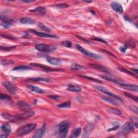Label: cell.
<instances>
[{"label": "cell", "mask_w": 138, "mask_h": 138, "mask_svg": "<svg viewBox=\"0 0 138 138\" xmlns=\"http://www.w3.org/2000/svg\"><path fill=\"white\" fill-rule=\"evenodd\" d=\"M119 84L120 86L124 89L127 90L131 91H134L135 92H138V86L137 85L124 84V83H119Z\"/></svg>", "instance_id": "ba28073f"}, {"label": "cell", "mask_w": 138, "mask_h": 138, "mask_svg": "<svg viewBox=\"0 0 138 138\" xmlns=\"http://www.w3.org/2000/svg\"><path fill=\"white\" fill-rule=\"evenodd\" d=\"M37 126L36 124H29L21 127L17 131V135L18 136H22L28 133L31 132L32 131L36 128Z\"/></svg>", "instance_id": "6da1fadb"}, {"label": "cell", "mask_w": 138, "mask_h": 138, "mask_svg": "<svg viewBox=\"0 0 138 138\" xmlns=\"http://www.w3.org/2000/svg\"><path fill=\"white\" fill-rule=\"evenodd\" d=\"M46 131V125L45 124H44L37 131L36 133L34 134V135L32 138H41L42 137Z\"/></svg>", "instance_id": "4fadbf2b"}, {"label": "cell", "mask_w": 138, "mask_h": 138, "mask_svg": "<svg viewBox=\"0 0 138 138\" xmlns=\"http://www.w3.org/2000/svg\"><path fill=\"white\" fill-rule=\"evenodd\" d=\"M77 48V49L81 53L85 55H86L87 56H89L90 57H91V58H96V59H101L102 58V56H100V55H98V54H93L92 52H90L88 50H86L85 49H84V48L82 47V46H80V45L77 44L76 45Z\"/></svg>", "instance_id": "8992f818"}, {"label": "cell", "mask_w": 138, "mask_h": 138, "mask_svg": "<svg viewBox=\"0 0 138 138\" xmlns=\"http://www.w3.org/2000/svg\"><path fill=\"white\" fill-rule=\"evenodd\" d=\"M102 99L103 100H104V101L108 102V103H110L111 104H112L113 105H118L117 102H116L114 99H112V98L107 97H102Z\"/></svg>", "instance_id": "d4e9b609"}, {"label": "cell", "mask_w": 138, "mask_h": 138, "mask_svg": "<svg viewBox=\"0 0 138 138\" xmlns=\"http://www.w3.org/2000/svg\"><path fill=\"white\" fill-rule=\"evenodd\" d=\"M3 86L10 93L14 95L16 93V87L12 83L10 82H4L2 83Z\"/></svg>", "instance_id": "52a82bcc"}, {"label": "cell", "mask_w": 138, "mask_h": 138, "mask_svg": "<svg viewBox=\"0 0 138 138\" xmlns=\"http://www.w3.org/2000/svg\"><path fill=\"white\" fill-rule=\"evenodd\" d=\"M35 48L39 51L49 52L54 51L57 49V47L54 46L48 45L44 44H38L35 46Z\"/></svg>", "instance_id": "5b68a950"}, {"label": "cell", "mask_w": 138, "mask_h": 138, "mask_svg": "<svg viewBox=\"0 0 138 138\" xmlns=\"http://www.w3.org/2000/svg\"><path fill=\"white\" fill-rule=\"evenodd\" d=\"M13 24V21L12 19H8V20H6L5 21H3L1 23V25L2 26V27L4 28H6V29H8V28H10L12 26V25Z\"/></svg>", "instance_id": "603a6c76"}, {"label": "cell", "mask_w": 138, "mask_h": 138, "mask_svg": "<svg viewBox=\"0 0 138 138\" xmlns=\"http://www.w3.org/2000/svg\"><path fill=\"white\" fill-rule=\"evenodd\" d=\"M93 87H95V89L98 90H99V91L102 92L104 93L105 94H106V95H107L109 96H110V97L114 98V99L118 100L120 102H121L122 103H124V101L122 100L121 98H120L119 97H118V96L115 95V94H114L113 93L109 91V90H108L106 88H105V87H104L103 86H100V85H94Z\"/></svg>", "instance_id": "277c9868"}, {"label": "cell", "mask_w": 138, "mask_h": 138, "mask_svg": "<svg viewBox=\"0 0 138 138\" xmlns=\"http://www.w3.org/2000/svg\"><path fill=\"white\" fill-rule=\"evenodd\" d=\"M0 99L2 100H10L11 98L8 95L1 93L0 96Z\"/></svg>", "instance_id": "e575fe53"}, {"label": "cell", "mask_w": 138, "mask_h": 138, "mask_svg": "<svg viewBox=\"0 0 138 138\" xmlns=\"http://www.w3.org/2000/svg\"><path fill=\"white\" fill-rule=\"evenodd\" d=\"M15 47H16V46H15V47H4V48L1 47V49L4 50H9L10 49H13V48H14Z\"/></svg>", "instance_id": "f6af8a7d"}, {"label": "cell", "mask_w": 138, "mask_h": 138, "mask_svg": "<svg viewBox=\"0 0 138 138\" xmlns=\"http://www.w3.org/2000/svg\"><path fill=\"white\" fill-rule=\"evenodd\" d=\"M30 80L33 81V82H50L51 79L48 78H43V77H38L32 78Z\"/></svg>", "instance_id": "cb8c5ba5"}, {"label": "cell", "mask_w": 138, "mask_h": 138, "mask_svg": "<svg viewBox=\"0 0 138 138\" xmlns=\"http://www.w3.org/2000/svg\"><path fill=\"white\" fill-rule=\"evenodd\" d=\"M119 127V126L118 125V126H115L114 127L112 128H109L108 129V131H115L116 130H117V129Z\"/></svg>", "instance_id": "bcb514c9"}, {"label": "cell", "mask_w": 138, "mask_h": 138, "mask_svg": "<svg viewBox=\"0 0 138 138\" xmlns=\"http://www.w3.org/2000/svg\"><path fill=\"white\" fill-rule=\"evenodd\" d=\"M93 40H95V41H97L98 42H102V43H104L105 44H107V42L106 41H105V40H104L102 38H98V37H93L92 38Z\"/></svg>", "instance_id": "f35d334b"}, {"label": "cell", "mask_w": 138, "mask_h": 138, "mask_svg": "<svg viewBox=\"0 0 138 138\" xmlns=\"http://www.w3.org/2000/svg\"><path fill=\"white\" fill-rule=\"evenodd\" d=\"M28 88L29 89L30 91L32 92H35L38 93H44L45 91L44 90L42 89L39 87H37L36 86H34V85H28Z\"/></svg>", "instance_id": "d6986e66"}, {"label": "cell", "mask_w": 138, "mask_h": 138, "mask_svg": "<svg viewBox=\"0 0 138 138\" xmlns=\"http://www.w3.org/2000/svg\"><path fill=\"white\" fill-rule=\"evenodd\" d=\"M80 77H83L87 79L93 81V82H98V83H102V82L101 80H100L99 79H95L93 77H88V76H80Z\"/></svg>", "instance_id": "d6a6232c"}, {"label": "cell", "mask_w": 138, "mask_h": 138, "mask_svg": "<svg viewBox=\"0 0 138 138\" xmlns=\"http://www.w3.org/2000/svg\"><path fill=\"white\" fill-rule=\"evenodd\" d=\"M32 66L34 67H40V68L43 69V70L47 72L49 71H62V70L60 69H52L49 66H45L44 65L41 64H37V63H32V64H30Z\"/></svg>", "instance_id": "30bf717a"}, {"label": "cell", "mask_w": 138, "mask_h": 138, "mask_svg": "<svg viewBox=\"0 0 138 138\" xmlns=\"http://www.w3.org/2000/svg\"><path fill=\"white\" fill-rule=\"evenodd\" d=\"M14 63V61L10 60H1V64L2 65H11Z\"/></svg>", "instance_id": "836d02e7"}, {"label": "cell", "mask_w": 138, "mask_h": 138, "mask_svg": "<svg viewBox=\"0 0 138 138\" xmlns=\"http://www.w3.org/2000/svg\"><path fill=\"white\" fill-rule=\"evenodd\" d=\"M29 69H30V68L28 66H25V65H19V66L15 67L13 69V70H14V71H20V70H26Z\"/></svg>", "instance_id": "f546056e"}, {"label": "cell", "mask_w": 138, "mask_h": 138, "mask_svg": "<svg viewBox=\"0 0 138 138\" xmlns=\"http://www.w3.org/2000/svg\"><path fill=\"white\" fill-rule=\"evenodd\" d=\"M17 105L19 108L23 112H28L31 111V107L27 102L24 101H19L17 102Z\"/></svg>", "instance_id": "8fae6325"}, {"label": "cell", "mask_w": 138, "mask_h": 138, "mask_svg": "<svg viewBox=\"0 0 138 138\" xmlns=\"http://www.w3.org/2000/svg\"><path fill=\"white\" fill-rule=\"evenodd\" d=\"M2 116L5 119L8 120H9V121H15V120L20 119H19V118L18 117V115H12L10 114L3 113L2 114Z\"/></svg>", "instance_id": "2e32d148"}, {"label": "cell", "mask_w": 138, "mask_h": 138, "mask_svg": "<svg viewBox=\"0 0 138 138\" xmlns=\"http://www.w3.org/2000/svg\"><path fill=\"white\" fill-rule=\"evenodd\" d=\"M85 2H86V3H91L92 1H84Z\"/></svg>", "instance_id": "f907efd6"}, {"label": "cell", "mask_w": 138, "mask_h": 138, "mask_svg": "<svg viewBox=\"0 0 138 138\" xmlns=\"http://www.w3.org/2000/svg\"><path fill=\"white\" fill-rule=\"evenodd\" d=\"M30 12L34 13H36L37 14L42 15H45L46 12H47L45 9L43 7H42V6H39V7H37L32 10H30Z\"/></svg>", "instance_id": "ac0fdd59"}, {"label": "cell", "mask_w": 138, "mask_h": 138, "mask_svg": "<svg viewBox=\"0 0 138 138\" xmlns=\"http://www.w3.org/2000/svg\"><path fill=\"white\" fill-rule=\"evenodd\" d=\"M100 77L106 80L110 81V82L115 83H118V84H119V82H118V80L117 79H115V78H114L113 77H111L107 76L106 75H102V76H100Z\"/></svg>", "instance_id": "4316f807"}, {"label": "cell", "mask_w": 138, "mask_h": 138, "mask_svg": "<svg viewBox=\"0 0 138 138\" xmlns=\"http://www.w3.org/2000/svg\"><path fill=\"white\" fill-rule=\"evenodd\" d=\"M67 90L71 92H80L82 91V89L80 87L73 85H69L67 86Z\"/></svg>", "instance_id": "44dd1931"}, {"label": "cell", "mask_w": 138, "mask_h": 138, "mask_svg": "<svg viewBox=\"0 0 138 138\" xmlns=\"http://www.w3.org/2000/svg\"><path fill=\"white\" fill-rule=\"evenodd\" d=\"M70 106H71V102H63V103L57 105V107L59 108H69Z\"/></svg>", "instance_id": "1f68e13d"}, {"label": "cell", "mask_w": 138, "mask_h": 138, "mask_svg": "<svg viewBox=\"0 0 138 138\" xmlns=\"http://www.w3.org/2000/svg\"><path fill=\"white\" fill-rule=\"evenodd\" d=\"M134 126L131 122H127L122 126L119 132V134L120 135H126L129 133L134 132Z\"/></svg>", "instance_id": "3957f363"}, {"label": "cell", "mask_w": 138, "mask_h": 138, "mask_svg": "<svg viewBox=\"0 0 138 138\" xmlns=\"http://www.w3.org/2000/svg\"><path fill=\"white\" fill-rule=\"evenodd\" d=\"M108 111L113 114H114L115 115H121L122 114V113L121 111L118 109L117 108H110L108 109Z\"/></svg>", "instance_id": "f1b7e54d"}, {"label": "cell", "mask_w": 138, "mask_h": 138, "mask_svg": "<svg viewBox=\"0 0 138 138\" xmlns=\"http://www.w3.org/2000/svg\"><path fill=\"white\" fill-rule=\"evenodd\" d=\"M7 137H8V135L5 134V133H4V134H3L1 135V136H0V137L2 138H6Z\"/></svg>", "instance_id": "c3c4849f"}, {"label": "cell", "mask_w": 138, "mask_h": 138, "mask_svg": "<svg viewBox=\"0 0 138 138\" xmlns=\"http://www.w3.org/2000/svg\"><path fill=\"white\" fill-rule=\"evenodd\" d=\"M130 108L131 109H132L133 111H134V112H135V113L138 114V107L135 106H131L130 107Z\"/></svg>", "instance_id": "7bdbcfd3"}, {"label": "cell", "mask_w": 138, "mask_h": 138, "mask_svg": "<svg viewBox=\"0 0 138 138\" xmlns=\"http://www.w3.org/2000/svg\"><path fill=\"white\" fill-rule=\"evenodd\" d=\"M1 130L5 133V134L8 135L9 133L11 132V127L9 124L6 123L1 126Z\"/></svg>", "instance_id": "7402d4cb"}, {"label": "cell", "mask_w": 138, "mask_h": 138, "mask_svg": "<svg viewBox=\"0 0 138 138\" xmlns=\"http://www.w3.org/2000/svg\"><path fill=\"white\" fill-rule=\"evenodd\" d=\"M89 66L92 67V68L97 69L98 70H99L100 71L105 72V73H109L108 70L107 69L106 67L102 66V65L97 64H89Z\"/></svg>", "instance_id": "5bb4252c"}, {"label": "cell", "mask_w": 138, "mask_h": 138, "mask_svg": "<svg viewBox=\"0 0 138 138\" xmlns=\"http://www.w3.org/2000/svg\"><path fill=\"white\" fill-rule=\"evenodd\" d=\"M119 70H120V71H122V72H125V73H128V74H131V75H132V76H136L135 74L133 73V72L129 71H128L127 70H126V69H124V68H123V67H119Z\"/></svg>", "instance_id": "74e56055"}, {"label": "cell", "mask_w": 138, "mask_h": 138, "mask_svg": "<svg viewBox=\"0 0 138 138\" xmlns=\"http://www.w3.org/2000/svg\"><path fill=\"white\" fill-rule=\"evenodd\" d=\"M21 23L23 24H34L35 23V21L33 19L28 17H25L23 18H22L20 19Z\"/></svg>", "instance_id": "e0dca14e"}, {"label": "cell", "mask_w": 138, "mask_h": 138, "mask_svg": "<svg viewBox=\"0 0 138 138\" xmlns=\"http://www.w3.org/2000/svg\"><path fill=\"white\" fill-rule=\"evenodd\" d=\"M124 94H125V95L126 96H127V97L130 98H131V99H132L133 100H134L135 101H136L137 102H138V98L137 97H135V96H134L132 95H131V94H130V93H127V92H125Z\"/></svg>", "instance_id": "d590c367"}, {"label": "cell", "mask_w": 138, "mask_h": 138, "mask_svg": "<svg viewBox=\"0 0 138 138\" xmlns=\"http://www.w3.org/2000/svg\"><path fill=\"white\" fill-rule=\"evenodd\" d=\"M32 32L35 34L37 36L41 37H44V38H58V37L55 35H50L47 33H43V32H41L37 31L34 30H30Z\"/></svg>", "instance_id": "7c38bea8"}, {"label": "cell", "mask_w": 138, "mask_h": 138, "mask_svg": "<svg viewBox=\"0 0 138 138\" xmlns=\"http://www.w3.org/2000/svg\"><path fill=\"white\" fill-rule=\"evenodd\" d=\"M38 27L41 29L42 30H44L46 32H50L51 31V29H50L49 27H48L47 26H46L45 24L42 23H39L38 24Z\"/></svg>", "instance_id": "4dcf8cb0"}, {"label": "cell", "mask_w": 138, "mask_h": 138, "mask_svg": "<svg viewBox=\"0 0 138 138\" xmlns=\"http://www.w3.org/2000/svg\"><path fill=\"white\" fill-rule=\"evenodd\" d=\"M46 59H47V62L51 65H58L59 64H61V62H62V61H61L60 59L57 58L52 57L48 56L47 58H46Z\"/></svg>", "instance_id": "9a60e30c"}, {"label": "cell", "mask_w": 138, "mask_h": 138, "mask_svg": "<svg viewBox=\"0 0 138 138\" xmlns=\"http://www.w3.org/2000/svg\"><path fill=\"white\" fill-rule=\"evenodd\" d=\"M56 7L62 9V8H66L68 6V5H67L66 4H59L58 5L56 6Z\"/></svg>", "instance_id": "60d3db41"}, {"label": "cell", "mask_w": 138, "mask_h": 138, "mask_svg": "<svg viewBox=\"0 0 138 138\" xmlns=\"http://www.w3.org/2000/svg\"><path fill=\"white\" fill-rule=\"evenodd\" d=\"M70 125H71L70 122L67 120L63 121L60 124L58 125V131L60 137H66L67 132H68L69 128L70 127Z\"/></svg>", "instance_id": "7a4b0ae2"}, {"label": "cell", "mask_w": 138, "mask_h": 138, "mask_svg": "<svg viewBox=\"0 0 138 138\" xmlns=\"http://www.w3.org/2000/svg\"><path fill=\"white\" fill-rule=\"evenodd\" d=\"M127 49V47L126 45H125L124 46V47H122L120 48V50H121V51L122 52V53H125V52H126Z\"/></svg>", "instance_id": "ee69618b"}, {"label": "cell", "mask_w": 138, "mask_h": 138, "mask_svg": "<svg viewBox=\"0 0 138 138\" xmlns=\"http://www.w3.org/2000/svg\"><path fill=\"white\" fill-rule=\"evenodd\" d=\"M81 132H82V129H81V128L79 127V128H76V130L73 131V133L72 134L71 138H76L78 137L79 136V135L80 134Z\"/></svg>", "instance_id": "484cf974"}, {"label": "cell", "mask_w": 138, "mask_h": 138, "mask_svg": "<svg viewBox=\"0 0 138 138\" xmlns=\"http://www.w3.org/2000/svg\"><path fill=\"white\" fill-rule=\"evenodd\" d=\"M111 7L114 11H115L116 12L118 13V14H122L124 12L123 7L118 2L114 1L112 2L111 3Z\"/></svg>", "instance_id": "9c48e42d"}, {"label": "cell", "mask_w": 138, "mask_h": 138, "mask_svg": "<svg viewBox=\"0 0 138 138\" xmlns=\"http://www.w3.org/2000/svg\"><path fill=\"white\" fill-rule=\"evenodd\" d=\"M22 2H24V3H31V2H35V1H31V0H22Z\"/></svg>", "instance_id": "7dc6e473"}, {"label": "cell", "mask_w": 138, "mask_h": 138, "mask_svg": "<svg viewBox=\"0 0 138 138\" xmlns=\"http://www.w3.org/2000/svg\"><path fill=\"white\" fill-rule=\"evenodd\" d=\"M48 97H49L52 99L54 100H59L60 98V97L58 96H49Z\"/></svg>", "instance_id": "b9f144b4"}, {"label": "cell", "mask_w": 138, "mask_h": 138, "mask_svg": "<svg viewBox=\"0 0 138 138\" xmlns=\"http://www.w3.org/2000/svg\"><path fill=\"white\" fill-rule=\"evenodd\" d=\"M93 129V125L92 124L89 125L87 126L86 128H85L84 131V133H83V138H88L90 134L91 133V131Z\"/></svg>", "instance_id": "ffe728a7"}, {"label": "cell", "mask_w": 138, "mask_h": 138, "mask_svg": "<svg viewBox=\"0 0 138 138\" xmlns=\"http://www.w3.org/2000/svg\"><path fill=\"white\" fill-rule=\"evenodd\" d=\"M71 68L72 70H75V71H78V70H82L84 69V67L78 64H73L71 65Z\"/></svg>", "instance_id": "83f0119b"}, {"label": "cell", "mask_w": 138, "mask_h": 138, "mask_svg": "<svg viewBox=\"0 0 138 138\" xmlns=\"http://www.w3.org/2000/svg\"><path fill=\"white\" fill-rule=\"evenodd\" d=\"M62 44L66 48H71L72 47V43L70 41H65L62 42Z\"/></svg>", "instance_id": "8d00e7d4"}, {"label": "cell", "mask_w": 138, "mask_h": 138, "mask_svg": "<svg viewBox=\"0 0 138 138\" xmlns=\"http://www.w3.org/2000/svg\"><path fill=\"white\" fill-rule=\"evenodd\" d=\"M133 71H134V72H135V73H136V74H138V69H133Z\"/></svg>", "instance_id": "681fc988"}, {"label": "cell", "mask_w": 138, "mask_h": 138, "mask_svg": "<svg viewBox=\"0 0 138 138\" xmlns=\"http://www.w3.org/2000/svg\"><path fill=\"white\" fill-rule=\"evenodd\" d=\"M131 120H132L133 122H134V126H135V127L137 128L138 127V118H135V117H132L131 118Z\"/></svg>", "instance_id": "ab89813d"}]
</instances>
